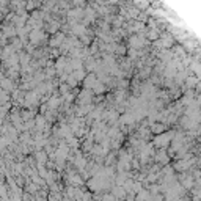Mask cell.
<instances>
[{
  "instance_id": "5bb4252c",
  "label": "cell",
  "mask_w": 201,
  "mask_h": 201,
  "mask_svg": "<svg viewBox=\"0 0 201 201\" xmlns=\"http://www.w3.org/2000/svg\"><path fill=\"white\" fill-rule=\"evenodd\" d=\"M148 38H149V39H157V38H159V31H157L156 28L149 30V31H148Z\"/></svg>"
},
{
  "instance_id": "5b68a950",
  "label": "cell",
  "mask_w": 201,
  "mask_h": 201,
  "mask_svg": "<svg viewBox=\"0 0 201 201\" xmlns=\"http://www.w3.org/2000/svg\"><path fill=\"white\" fill-rule=\"evenodd\" d=\"M68 61H69V60L66 58V57H61V58H58V60H57V64H55V69H57V71L61 74V72L66 69V66H68Z\"/></svg>"
},
{
  "instance_id": "8992f818",
  "label": "cell",
  "mask_w": 201,
  "mask_h": 201,
  "mask_svg": "<svg viewBox=\"0 0 201 201\" xmlns=\"http://www.w3.org/2000/svg\"><path fill=\"white\" fill-rule=\"evenodd\" d=\"M96 82H97V77L94 74H90L88 77H85V80H83V85H85V88H93L96 85Z\"/></svg>"
},
{
  "instance_id": "ba28073f",
  "label": "cell",
  "mask_w": 201,
  "mask_h": 201,
  "mask_svg": "<svg viewBox=\"0 0 201 201\" xmlns=\"http://www.w3.org/2000/svg\"><path fill=\"white\" fill-rule=\"evenodd\" d=\"M189 166H190V162H189V160H179L178 163H174V170L182 171V170H187Z\"/></svg>"
},
{
  "instance_id": "e0dca14e",
  "label": "cell",
  "mask_w": 201,
  "mask_h": 201,
  "mask_svg": "<svg viewBox=\"0 0 201 201\" xmlns=\"http://www.w3.org/2000/svg\"><path fill=\"white\" fill-rule=\"evenodd\" d=\"M102 201H116V199H115L112 195H105V196L102 198Z\"/></svg>"
},
{
  "instance_id": "9c48e42d",
  "label": "cell",
  "mask_w": 201,
  "mask_h": 201,
  "mask_svg": "<svg viewBox=\"0 0 201 201\" xmlns=\"http://www.w3.org/2000/svg\"><path fill=\"white\" fill-rule=\"evenodd\" d=\"M156 159H157L159 162H163V163H166V162H168V157H166V153H165L163 149L157 151V154H156Z\"/></svg>"
},
{
  "instance_id": "277c9868",
  "label": "cell",
  "mask_w": 201,
  "mask_h": 201,
  "mask_svg": "<svg viewBox=\"0 0 201 201\" xmlns=\"http://www.w3.org/2000/svg\"><path fill=\"white\" fill-rule=\"evenodd\" d=\"M112 196H113L115 199L126 198V190H124L121 186H116V187H113V190H112Z\"/></svg>"
},
{
  "instance_id": "7c38bea8",
  "label": "cell",
  "mask_w": 201,
  "mask_h": 201,
  "mask_svg": "<svg viewBox=\"0 0 201 201\" xmlns=\"http://www.w3.org/2000/svg\"><path fill=\"white\" fill-rule=\"evenodd\" d=\"M64 41V35H57L52 41H50V46H58L60 43H63Z\"/></svg>"
},
{
  "instance_id": "7a4b0ae2",
  "label": "cell",
  "mask_w": 201,
  "mask_h": 201,
  "mask_svg": "<svg viewBox=\"0 0 201 201\" xmlns=\"http://www.w3.org/2000/svg\"><path fill=\"white\" fill-rule=\"evenodd\" d=\"M129 44H130V47H132V50H135V49H140V47H143L145 44H146V41H145V38L142 36V35H135V36H132L130 39H129Z\"/></svg>"
},
{
  "instance_id": "4fadbf2b",
  "label": "cell",
  "mask_w": 201,
  "mask_h": 201,
  "mask_svg": "<svg viewBox=\"0 0 201 201\" xmlns=\"http://www.w3.org/2000/svg\"><path fill=\"white\" fill-rule=\"evenodd\" d=\"M58 104H60V99L58 97H52V99H50L49 100V109H55V107H58Z\"/></svg>"
},
{
  "instance_id": "3957f363",
  "label": "cell",
  "mask_w": 201,
  "mask_h": 201,
  "mask_svg": "<svg viewBox=\"0 0 201 201\" xmlns=\"http://www.w3.org/2000/svg\"><path fill=\"white\" fill-rule=\"evenodd\" d=\"M28 36H30V39H31L33 44H38V43L44 38V33H43L41 30H36V28H35V30H31V31H30V35H28Z\"/></svg>"
},
{
  "instance_id": "6da1fadb",
  "label": "cell",
  "mask_w": 201,
  "mask_h": 201,
  "mask_svg": "<svg viewBox=\"0 0 201 201\" xmlns=\"http://www.w3.org/2000/svg\"><path fill=\"white\" fill-rule=\"evenodd\" d=\"M173 137H174V132H165V133H160V135H157L156 138H154V145L156 146H159V148H163V146H166L171 140H173Z\"/></svg>"
},
{
  "instance_id": "52a82bcc",
  "label": "cell",
  "mask_w": 201,
  "mask_h": 201,
  "mask_svg": "<svg viewBox=\"0 0 201 201\" xmlns=\"http://www.w3.org/2000/svg\"><path fill=\"white\" fill-rule=\"evenodd\" d=\"M79 100H80V104H88V102H91V94L88 93V90H85V91H82L80 93V96H79Z\"/></svg>"
},
{
  "instance_id": "9a60e30c",
  "label": "cell",
  "mask_w": 201,
  "mask_h": 201,
  "mask_svg": "<svg viewBox=\"0 0 201 201\" xmlns=\"http://www.w3.org/2000/svg\"><path fill=\"white\" fill-rule=\"evenodd\" d=\"M132 30H133V31H140V30H143V22H133Z\"/></svg>"
},
{
  "instance_id": "8fae6325",
  "label": "cell",
  "mask_w": 201,
  "mask_h": 201,
  "mask_svg": "<svg viewBox=\"0 0 201 201\" xmlns=\"http://www.w3.org/2000/svg\"><path fill=\"white\" fill-rule=\"evenodd\" d=\"M163 129H165V127H163V124H160V123H156V124L151 126V132H154V133H160Z\"/></svg>"
},
{
  "instance_id": "30bf717a",
  "label": "cell",
  "mask_w": 201,
  "mask_h": 201,
  "mask_svg": "<svg viewBox=\"0 0 201 201\" xmlns=\"http://www.w3.org/2000/svg\"><path fill=\"white\" fill-rule=\"evenodd\" d=\"M93 91L94 93H104L105 91V85H104V83H100L99 80L96 82V85L93 87Z\"/></svg>"
},
{
  "instance_id": "2e32d148",
  "label": "cell",
  "mask_w": 201,
  "mask_h": 201,
  "mask_svg": "<svg viewBox=\"0 0 201 201\" xmlns=\"http://www.w3.org/2000/svg\"><path fill=\"white\" fill-rule=\"evenodd\" d=\"M36 157H38V160H39V163H44V160H46V156L41 153V151H38V154H36Z\"/></svg>"
}]
</instances>
